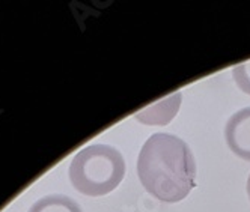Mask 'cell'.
<instances>
[{
	"instance_id": "3957f363",
	"label": "cell",
	"mask_w": 250,
	"mask_h": 212,
	"mask_svg": "<svg viewBox=\"0 0 250 212\" xmlns=\"http://www.w3.org/2000/svg\"><path fill=\"white\" fill-rule=\"evenodd\" d=\"M225 140L238 158L250 163V107L238 110L228 119Z\"/></svg>"
},
{
	"instance_id": "6da1fadb",
	"label": "cell",
	"mask_w": 250,
	"mask_h": 212,
	"mask_svg": "<svg viewBox=\"0 0 250 212\" xmlns=\"http://www.w3.org/2000/svg\"><path fill=\"white\" fill-rule=\"evenodd\" d=\"M137 176L155 199L166 203L180 202L194 188L196 163L191 149L176 135L152 134L140 149Z\"/></svg>"
},
{
	"instance_id": "7a4b0ae2",
	"label": "cell",
	"mask_w": 250,
	"mask_h": 212,
	"mask_svg": "<svg viewBox=\"0 0 250 212\" xmlns=\"http://www.w3.org/2000/svg\"><path fill=\"white\" fill-rule=\"evenodd\" d=\"M73 187L91 197L112 193L122 182L125 160L122 154L107 145H91L76 154L69 166Z\"/></svg>"
},
{
	"instance_id": "8992f818",
	"label": "cell",
	"mask_w": 250,
	"mask_h": 212,
	"mask_svg": "<svg viewBox=\"0 0 250 212\" xmlns=\"http://www.w3.org/2000/svg\"><path fill=\"white\" fill-rule=\"evenodd\" d=\"M247 194H249V199H250V176H249V181H247Z\"/></svg>"
},
{
	"instance_id": "5b68a950",
	"label": "cell",
	"mask_w": 250,
	"mask_h": 212,
	"mask_svg": "<svg viewBox=\"0 0 250 212\" xmlns=\"http://www.w3.org/2000/svg\"><path fill=\"white\" fill-rule=\"evenodd\" d=\"M232 77H234L240 89L244 94L250 95V60L232 68Z\"/></svg>"
},
{
	"instance_id": "277c9868",
	"label": "cell",
	"mask_w": 250,
	"mask_h": 212,
	"mask_svg": "<svg viewBox=\"0 0 250 212\" xmlns=\"http://www.w3.org/2000/svg\"><path fill=\"white\" fill-rule=\"evenodd\" d=\"M27 212H83L80 205L63 194H50L35 202Z\"/></svg>"
}]
</instances>
